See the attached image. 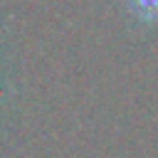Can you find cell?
<instances>
[{
  "mask_svg": "<svg viewBox=\"0 0 158 158\" xmlns=\"http://www.w3.org/2000/svg\"><path fill=\"white\" fill-rule=\"evenodd\" d=\"M131 5H133V10L138 15H143L148 20L158 15V0H131Z\"/></svg>",
  "mask_w": 158,
  "mask_h": 158,
  "instance_id": "6da1fadb",
  "label": "cell"
}]
</instances>
